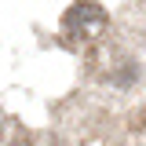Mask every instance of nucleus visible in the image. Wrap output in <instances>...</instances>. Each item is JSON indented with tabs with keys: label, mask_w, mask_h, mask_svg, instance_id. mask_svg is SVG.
Wrapping results in <instances>:
<instances>
[{
	"label": "nucleus",
	"mask_w": 146,
	"mask_h": 146,
	"mask_svg": "<svg viewBox=\"0 0 146 146\" xmlns=\"http://www.w3.org/2000/svg\"><path fill=\"white\" fill-rule=\"evenodd\" d=\"M102 26H106V11H102L99 4H91V0H80V4H73L70 11L62 15V29H66V36L95 33V29H102Z\"/></svg>",
	"instance_id": "nucleus-1"
}]
</instances>
